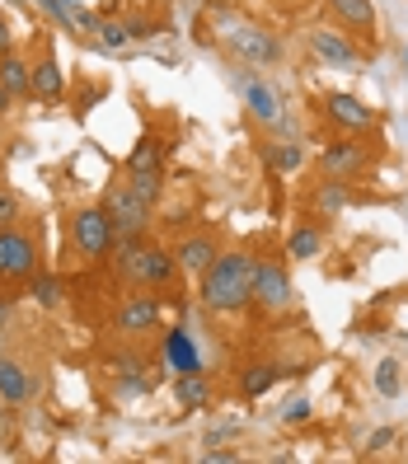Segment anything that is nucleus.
I'll use <instances>...</instances> for the list:
<instances>
[{"label":"nucleus","mask_w":408,"mask_h":464,"mask_svg":"<svg viewBox=\"0 0 408 464\" xmlns=\"http://www.w3.org/2000/svg\"><path fill=\"white\" fill-rule=\"evenodd\" d=\"M29 394H34L29 371H24L19 362H0V399H5V403H24Z\"/></svg>","instance_id":"nucleus-23"},{"label":"nucleus","mask_w":408,"mask_h":464,"mask_svg":"<svg viewBox=\"0 0 408 464\" xmlns=\"http://www.w3.org/2000/svg\"><path fill=\"white\" fill-rule=\"evenodd\" d=\"M310 413H315L310 394H291V399L282 403V422H287V427H296V422H310Z\"/></svg>","instance_id":"nucleus-30"},{"label":"nucleus","mask_w":408,"mask_h":464,"mask_svg":"<svg viewBox=\"0 0 408 464\" xmlns=\"http://www.w3.org/2000/svg\"><path fill=\"white\" fill-rule=\"evenodd\" d=\"M390 446H394V427H375V431L366 436V450H371V455L390 450Z\"/></svg>","instance_id":"nucleus-32"},{"label":"nucleus","mask_w":408,"mask_h":464,"mask_svg":"<svg viewBox=\"0 0 408 464\" xmlns=\"http://www.w3.org/2000/svg\"><path fill=\"white\" fill-rule=\"evenodd\" d=\"M254 254L230 249V254H216L211 267L202 272V305L211 314H239L254 305Z\"/></svg>","instance_id":"nucleus-1"},{"label":"nucleus","mask_w":408,"mask_h":464,"mask_svg":"<svg viewBox=\"0 0 408 464\" xmlns=\"http://www.w3.org/2000/svg\"><path fill=\"white\" fill-rule=\"evenodd\" d=\"M174 399H179V408H188V413H202V408L211 403V385H207V375H202V371H193V375H179Z\"/></svg>","instance_id":"nucleus-22"},{"label":"nucleus","mask_w":408,"mask_h":464,"mask_svg":"<svg viewBox=\"0 0 408 464\" xmlns=\"http://www.w3.org/2000/svg\"><path fill=\"white\" fill-rule=\"evenodd\" d=\"M10 5H29V0H10Z\"/></svg>","instance_id":"nucleus-40"},{"label":"nucleus","mask_w":408,"mask_h":464,"mask_svg":"<svg viewBox=\"0 0 408 464\" xmlns=\"http://www.w3.org/2000/svg\"><path fill=\"white\" fill-rule=\"evenodd\" d=\"M216 254H221V244H216L211 235H202V230L198 235H183L174 244V263H179V272H188V277H202Z\"/></svg>","instance_id":"nucleus-14"},{"label":"nucleus","mask_w":408,"mask_h":464,"mask_svg":"<svg viewBox=\"0 0 408 464\" xmlns=\"http://www.w3.org/2000/svg\"><path fill=\"white\" fill-rule=\"evenodd\" d=\"M403 66H408V52H403Z\"/></svg>","instance_id":"nucleus-41"},{"label":"nucleus","mask_w":408,"mask_h":464,"mask_svg":"<svg viewBox=\"0 0 408 464\" xmlns=\"http://www.w3.org/2000/svg\"><path fill=\"white\" fill-rule=\"evenodd\" d=\"M235 459H239L235 450H207L202 455V464H235Z\"/></svg>","instance_id":"nucleus-35"},{"label":"nucleus","mask_w":408,"mask_h":464,"mask_svg":"<svg viewBox=\"0 0 408 464\" xmlns=\"http://www.w3.org/2000/svg\"><path fill=\"white\" fill-rule=\"evenodd\" d=\"M221 43H226L230 57H239L244 66H272V62H282V38L272 34V29H263V24H254V19H235L230 29L221 34Z\"/></svg>","instance_id":"nucleus-4"},{"label":"nucleus","mask_w":408,"mask_h":464,"mask_svg":"<svg viewBox=\"0 0 408 464\" xmlns=\"http://www.w3.org/2000/svg\"><path fill=\"white\" fill-rule=\"evenodd\" d=\"M57 5L66 10V19H75V10H80V0H57ZM71 34H75V29H71Z\"/></svg>","instance_id":"nucleus-38"},{"label":"nucleus","mask_w":408,"mask_h":464,"mask_svg":"<svg viewBox=\"0 0 408 464\" xmlns=\"http://www.w3.org/2000/svg\"><path fill=\"white\" fill-rule=\"evenodd\" d=\"M71 29H80V34H99V14L80 5V10H75V19H71Z\"/></svg>","instance_id":"nucleus-33"},{"label":"nucleus","mask_w":408,"mask_h":464,"mask_svg":"<svg viewBox=\"0 0 408 464\" xmlns=\"http://www.w3.org/2000/svg\"><path fill=\"white\" fill-rule=\"evenodd\" d=\"M310 52H315L319 62L338 66V71L362 66V52H357V43H352L347 34H338V29H310Z\"/></svg>","instance_id":"nucleus-10"},{"label":"nucleus","mask_w":408,"mask_h":464,"mask_svg":"<svg viewBox=\"0 0 408 464\" xmlns=\"http://www.w3.org/2000/svg\"><path fill=\"white\" fill-rule=\"evenodd\" d=\"M282 380V366H272V362H249L239 371V394L244 399H263L272 385Z\"/></svg>","instance_id":"nucleus-18"},{"label":"nucleus","mask_w":408,"mask_h":464,"mask_svg":"<svg viewBox=\"0 0 408 464\" xmlns=\"http://www.w3.org/2000/svg\"><path fill=\"white\" fill-rule=\"evenodd\" d=\"M165 5H170V0H165Z\"/></svg>","instance_id":"nucleus-42"},{"label":"nucleus","mask_w":408,"mask_h":464,"mask_svg":"<svg viewBox=\"0 0 408 464\" xmlns=\"http://www.w3.org/2000/svg\"><path fill=\"white\" fill-rule=\"evenodd\" d=\"M99 47H108V52H118V47H127L131 38H127V24L122 19H99Z\"/></svg>","instance_id":"nucleus-28"},{"label":"nucleus","mask_w":408,"mask_h":464,"mask_svg":"<svg viewBox=\"0 0 408 464\" xmlns=\"http://www.w3.org/2000/svg\"><path fill=\"white\" fill-rule=\"evenodd\" d=\"M347 202H352V193H347L343 179H324V183L315 188V207H319L324 216H338Z\"/></svg>","instance_id":"nucleus-25"},{"label":"nucleus","mask_w":408,"mask_h":464,"mask_svg":"<svg viewBox=\"0 0 408 464\" xmlns=\"http://www.w3.org/2000/svg\"><path fill=\"white\" fill-rule=\"evenodd\" d=\"M375 394L380 399H394L399 394V362H380L375 366Z\"/></svg>","instance_id":"nucleus-29"},{"label":"nucleus","mask_w":408,"mask_h":464,"mask_svg":"<svg viewBox=\"0 0 408 464\" xmlns=\"http://www.w3.org/2000/svg\"><path fill=\"white\" fill-rule=\"evenodd\" d=\"M239 94H244V108H249V118H254V122L272 127V122L282 118V99H277V90H272L267 80H258V75H239Z\"/></svg>","instance_id":"nucleus-12"},{"label":"nucleus","mask_w":408,"mask_h":464,"mask_svg":"<svg viewBox=\"0 0 408 464\" xmlns=\"http://www.w3.org/2000/svg\"><path fill=\"white\" fill-rule=\"evenodd\" d=\"M71 239L85 258H103L108 249H113V226H108L103 207H80L71 216Z\"/></svg>","instance_id":"nucleus-7"},{"label":"nucleus","mask_w":408,"mask_h":464,"mask_svg":"<svg viewBox=\"0 0 408 464\" xmlns=\"http://www.w3.org/2000/svg\"><path fill=\"white\" fill-rule=\"evenodd\" d=\"M118 249V272L131 282V286H170L179 277V263L170 249H160V244H146V239H136V244H113Z\"/></svg>","instance_id":"nucleus-2"},{"label":"nucleus","mask_w":408,"mask_h":464,"mask_svg":"<svg viewBox=\"0 0 408 464\" xmlns=\"http://www.w3.org/2000/svg\"><path fill=\"white\" fill-rule=\"evenodd\" d=\"M38 272V244L5 226V249H0V282H29Z\"/></svg>","instance_id":"nucleus-8"},{"label":"nucleus","mask_w":408,"mask_h":464,"mask_svg":"<svg viewBox=\"0 0 408 464\" xmlns=\"http://www.w3.org/2000/svg\"><path fill=\"white\" fill-rule=\"evenodd\" d=\"M324 254V230L319 226H310V221H301L291 235H287V258H296V263H310V258H319Z\"/></svg>","instance_id":"nucleus-19"},{"label":"nucleus","mask_w":408,"mask_h":464,"mask_svg":"<svg viewBox=\"0 0 408 464\" xmlns=\"http://www.w3.org/2000/svg\"><path fill=\"white\" fill-rule=\"evenodd\" d=\"M5 52H15V29L0 19V57H5Z\"/></svg>","instance_id":"nucleus-36"},{"label":"nucleus","mask_w":408,"mask_h":464,"mask_svg":"<svg viewBox=\"0 0 408 464\" xmlns=\"http://www.w3.org/2000/svg\"><path fill=\"white\" fill-rule=\"evenodd\" d=\"M127 188H131L136 198L155 202V198H160V188H165V174H160V169H141V174H131V179H127Z\"/></svg>","instance_id":"nucleus-27"},{"label":"nucleus","mask_w":408,"mask_h":464,"mask_svg":"<svg viewBox=\"0 0 408 464\" xmlns=\"http://www.w3.org/2000/svg\"><path fill=\"white\" fill-rule=\"evenodd\" d=\"M29 295L38 300L43 310H57L62 305V282L47 277V272H34V277H29Z\"/></svg>","instance_id":"nucleus-26"},{"label":"nucleus","mask_w":408,"mask_h":464,"mask_svg":"<svg viewBox=\"0 0 408 464\" xmlns=\"http://www.w3.org/2000/svg\"><path fill=\"white\" fill-rule=\"evenodd\" d=\"M118 334H151L160 324V295H151V286H141L136 295H127L118 305Z\"/></svg>","instance_id":"nucleus-9"},{"label":"nucleus","mask_w":408,"mask_h":464,"mask_svg":"<svg viewBox=\"0 0 408 464\" xmlns=\"http://www.w3.org/2000/svg\"><path fill=\"white\" fill-rule=\"evenodd\" d=\"M108 371H113V394L118 399H141L160 385V375L151 371V362L141 352H113L108 357Z\"/></svg>","instance_id":"nucleus-5"},{"label":"nucleus","mask_w":408,"mask_h":464,"mask_svg":"<svg viewBox=\"0 0 408 464\" xmlns=\"http://www.w3.org/2000/svg\"><path fill=\"white\" fill-rule=\"evenodd\" d=\"M160 160H165V141H160V136H141V141L131 146V155H127V174L160 169Z\"/></svg>","instance_id":"nucleus-24"},{"label":"nucleus","mask_w":408,"mask_h":464,"mask_svg":"<svg viewBox=\"0 0 408 464\" xmlns=\"http://www.w3.org/2000/svg\"><path fill=\"white\" fill-rule=\"evenodd\" d=\"M127 24V38L131 43H146V38H155L160 29H155V19H146V14H136V19H122Z\"/></svg>","instance_id":"nucleus-31"},{"label":"nucleus","mask_w":408,"mask_h":464,"mask_svg":"<svg viewBox=\"0 0 408 464\" xmlns=\"http://www.w3.org/2000/svg\"><path fill=\"white\" fill-rule=\"evenodd\" d=\"M329 5V14L338 19V24H347V29H375V5L371 0H324Z\"/></svg>","instance_id":"nucleus-20"},{"label":"nucleus","mask_w":408,"mask_h":464,"mask_svg":"<svg viewBox=\"0 0 408 464\" xmlns=\"http://www.w3.org/2000/svg\"><path fill=\"white\" fill-rule=\"evenodd\" d=\"M324 113L343 131H371L375 127V108H366L357 94H329L324 99Z\"/></svg>","instance_id":"nucleus-13"},{"label":"nucleus","mask_w":408,"mask_h":464,"mask_svg":"<svg viewBox=\"0 0 408 464\" xmlns=\"http://www.w3.org/2000/svg\"><path fill=\"white\" fill-rule=\"evenodd\" d=\"M62 94H66V75H62L57 57H52V52H43L38 66H34V99H43V103H57Z\"/></svg>","instance_id":"nucleus-15"},{"label":"nucleus","mask_w":408,"mask_h":464,"mask_svg":"<svg viewBox=\"0 0 408 464\" xmlns=\"http://www.w3.org/2000/svg\"><path fill=\"white\" fill-rule=\"evenodd\" d=\"M10 108H15V94H10L5 85H0V118H5V113H10Z\"/></svg>","instance_id":"nucleus-37"},{"label":"nucleus","mask_w":408,"mask_h":464,"mask_svg":"<svg viewBox=\"0 0 408 464\" xmlns=\"http://www.w3.org/2000/svg\"><path fill=\"white\" fill-rule=\"evenodd\" d=\"M103 216H108V226H113V244H136V239H146L151 235V207L155 202H146V198H136L127 183H113L103 193Z\"/></svg>","instance_id":"nucleus-3"},{"label":"nucleus","mask_w":408,"mask_h":464,"mask_svg":"<svg viewBox=\"0 0 408 464\" xmlns=\"http://www.w3.org/2000/svg\"><path fill=\"white\" fill-rule=\"evenodd\" d=\"M291 300H296V286L287 277V267L272 263V258H258L254 263V305L277 314V310H291Z\"/></svg>","instance_id":"nucleus-6"},{"label":"nucleus","mask_w":408,"mask_h":464,"mask_svg":"<svg viewBox=\"0 0 408 464\" xmlns=\"http://www.w3.org/2000/svg\"><path fill=\"white\" fill-rule=\"evenodd\" d=\"M10 310H15V305H10V300H0V324H5V319H10Z\"/></svg>","instance_id":"nucleus-39"},{"label":"nucleus","mask_w":408,"mask_h":464,"mask_svg":"<svg viewBox=\"0 0 408 464\" xmlns=\"http://www.w3.org/2000/svg\"><path fill=\"white\" fill-rule=\"evenodd\" d=\"M0 85H5L15 99L19 94H34V66L19 57V52H5V57H0Z\"/></svg>","instance_id":"nucleus-21"},{"label":"nucleus","mask_w":408,"mask_h":464,"mask_svg":"<svg viewBox=\"0 0 408 464\" xmlns=\"http://www.w3.org/2000/svg\"><path fill=\"white\" fill-rule=\"evenodd\" d=\"M15 216H19V198L15 193H0V226H10Z\"/></svg>","instance_id":"nucleus-34"},{"label":"nucleus","mask_w":408,"mask_h":464,"mask_svg":"<svg viewBox=\"0 0 408 464\" xmlns=\"http://www.w3.org/2000/svg\"><path fill=\"white\" fill-rule=\"evenodd\" d=\"M165 357H170V366H174L179 375H193V371H202L198 343L188 338V329H170V334H165Z\"/></svg>","instance_id":"nucleus-16"},{"label":"nucleus","mask_w":408,"mask_h":464,"mask_svg":"<svg viewBox=\"0 0 408 464\" xmlns=\"http://www.w3.org/2000/svg\"><path fill=\"white\" fill-rule=\"evenodd\" d=\"M263 165L272 174H296V169H306V146L301 141H267L263 146Z\"/></svg>","instance_id":"nucleus-17"},{"label":"nucleus","mask_w":408,"mask_h":464,"mask_svg":"<svg viewBox=\"0 0 408 464\" xmlns=\"http://www.w3.org/2000/svg\"><path fill=\"white\" fill-rule=\"evenodd\" d=\"M371 165V150L357 146V141H334V146H324L319 150V169L324 179H352V174H362Z\"/></svg>","instance_id":"nucleus-11"}]
</instances>
